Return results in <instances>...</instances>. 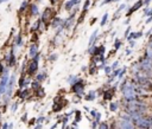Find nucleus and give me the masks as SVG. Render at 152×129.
<instances>
[{
  "label": "nucleus",
  "instance_id": "f257e3e1",
  "mask_svg": "<svg viewBox=\"0 0 152 129\" xmlns=\"http://www.w3.org/2000/svg\"><path fill=\"white\" fill-rule=\"evenodd\" d=\"M119 88H120V90H121V93H122V98H124V101L128 102V101H133V99L139 98V97H138V95H137L135 84L132 82V79L124 78V79L120 82Z\"/></svg>",
  "mask_w": 152,
  "mask_h": 129
},
{
  "label": "nucleus",
  "instance_id": "f03ea898",
  "mask_svg": "<svg viewBox=\"0 0 152 129\" xmlns=\"http://www.w3.org/2000/svg\"><path fill=\"white\" fill-rule=\"evenodd\" d=\"M138 65H139V69L144 72H146L151 78H152V60H150L147 57H145L144 54L137 60Z\"/></svg>",
  "mask_w": 152,
  "mask_h": 129
},
{
  "label": "nucleus",
  "instance_id": "7ed1b4c3",
  "mask_svg": "<svg viewBox=\"0 0 152 129\" xmlns=\"http://www.w3.org/2000/svg\"><path fill=\"white\" fill-rule=\"evenodd\" d=\"M53 18H55V11H53V8L52 7H48V8H45L43 11L40 20H42V22H44L48 26V24H51V21L53 20Z\"/></svg>",
  "mask_w": 152,
  "mask_h": 129
},
{
  "label": "nucleus",
  "instance_id": "20e7f679",
  "mask_svg": "<svg viewBox=\"0 0 152 129\" xmlns=\"http://www.w3.org/2000/svg\"><path fill=\"white\" fill-rule=\"evenodd\" d=\"M14 83H15V75H12L11 78L8 79V83H7V86H6V91L4 93V102L7 103L11 95H12V91H13V86H14Z\"/></svg>",
  "mask_w": 152,
  "mask_h": 129
},
{
  "label": "nucleus",
  "instance_id": "39448f33",
  "mask_svg": "<svg viewBox=\"0 0 152 129\" xmlns=\"http://www.w3.org/2000/svg\"><path fill=\"white\" fill-rule=\"evenodd\" d=\"M38 62H39V53L33 56L31 63L27 65V73H28V76H33L37 72V70H38Z\"/></svg>",
  "mask_w": 152,
  "mask_h": 129
},
{
  "label": "nucleus",
  "instance_id": "423d86ee",
  "mask_svg": "<svg viewBox=\"0 0 152 129\" xmlns=\"http://www.w3.org/2000/svg\"><path fill=\"white\" fill-rule=\"evenodd\" d=\"M84 86H86V82L78 78V80L71 85V89L74 93H76L77 96H82L84 93Z\"/></svg>",
  "mask_w": 152,
  "mask_h": 129
},
{
  "label": "nucleus",
  "instance_id": "0eeeda50",
  "mask_svg": "<svg viewBox=\"0 0 152 129\" xmlns=\"http://www.w3.org/2000/svg\"><path fill=\"white\" fill-rule=\"evenodd\" d=\"M142 6H144V0H137V1L131 6V7H128V8H127L126 17H127V18H129L134 12H137L138 9H140Z\"/></svg>",
  "mask_w": 152,
  "mask_h": 129
},
{
  "label": "nucleus",
  "instance_id": "6e6552de",
  "mask_svg": "<svg viewBox=\"0 0 152 129\" xmlns=\"http://www.w3.org/2000/svg\"><path fill=\"white\" fill-rule=\"evenodd\" d=\"M118 129H135V125L131 120L127 118H120L118 121Z\"/></svg>",
  "mask_w": 152,
  "mask_h": 129
},
{
  "label": "nucleus",
  "instance_id": "1a4fd4ad",
  "mask_svg": "<svg viewBox=\"0 0 152 129\" xmlns=\"http://www.w3.org/2000/svg\"><path fill=\"white\" fill-rule=\"evenodd\" d=\"M115 89H116L115 86H112V88L104 90L103 93H102L103 99H104V101H110V99L114 97V95H115Z\"/></svg>",
  "mask_w": 152,
  "mask_h": 129
},
{
  "label": "nucleus",
  "instance_id": "9d476101",
  "mask_svg": "<svg viewBox=\"0 0 152 129\" xmlns=\"http://www.w3.org/2000/svg\"><path fill=\"white\" fill-rule=\"evenodd\" d=\"M141 37H144V32L142 31H137V32H132L131 31V33L127 36V40L129 41V40H137V39H140Z\"/></svg>",
  "mask_w": 152,
  "mask_h": 129
},
{
  "label": "nucleus",
  "instance_id": "9b49d317",
  "mask_svg": "<svg viewBox=\"0 0 152 129\" xmlns=\"http://www.w3.org/2000/svg\"><path fill=\"white\" fill-rule=\"evenodd\" d=\"M8 56L10 57H6V60H7V65L11 67V66H13L14 65V63H15V56H14V47H12L11 49V52L8 53Z\"/></svg>",
  "mask_w": 152,
  "mask_h": 129
},
{
  "label": "nucleus",
  "instance_id": "f8f14e48",
  "mask_svg": "<svg viewBox=\"0 0 152 129\" xmlns=\"http://www.w3.org/2000/svg\"><path fill=\"white\" fill-rule=\"evenodd\" d=\"M37 53H39V52H38V44H37V43H32L31 46H30V49H28V56L32 58V57L36 56Z\"/></svg>",
  "mask_w": 152,
  "mask_h": 129
},
{
  "label": "nucleus",
  "instance_id": "ddd939ff",
  "mask_svg": "<svg viewBox=\"0 0 152 129\" xmlns=\"http://www.w3.org/2000/svg\"><path fill=\"white\" fill-rule=\"evenodd\" d=\"M104 52H106L104 45H100V46H96V49H95V51H94V53H93L91 56H93V57H97V56H100V54H104Z\"/></svg>",
  "mask_w": 152,
  "mask_h": 129
},
{
  "label": "nucleus",
  "instance_id": "4468645a",
  "mask_svg": "<svg viewBox=\"0 0 152 129\" xmlns=\"http://www.w3.org/2000/svg\"><path fill=\"white\" fill-rule=\"evenodd\" d=\"M126 7H127V5H126L125 2H124V4H121V5L119 6V8H118V9L114 12V15H113V21L118 19V15H120V13H121L122 11H125V9H126Z\"/></svg>",
  "mask_w": 152,
  "mask_h": 129
},
{
  "label": "nucleus",
  "instance_id": "2eb2a0df",
  "mask_svg": "<svg viewBox=\"0 0 152 129\" xmlns=\"http://www.w3.org/2000/svg\"><path fill=\"white\" fill-rule=\"evenodd\" d=\"M97 33H99V30H95V31L91 33V36H90V38H89V43H88V45H89V46L94 45V44L96 43V40L99 39V37H97Z\"/></svg>",
  "mask_w": 152,
  "mask_h": 129
},
{
  "label": "nucleus",
  "instance_id": "dca6fc26",
  "mask_svg": "<svg viewBox=\"0 0 152 129\" xmlns=\"http://www.w3.org/2000/svg\"><path fill=\"white\" fill-rule=\"evenodd\" d=\"M30 13H31V15H38V13H39V7H38V5L37 4H31L30 5Z\"/></svg>",
  "mask_w": 152,
  "mask_h": 129
},
{
  "label": "nucleus",
  "instance_id": "f3484780",
  "mask_svg": "<svg viewBox=\"0 0 152 129\" xmlns=\"http://www.w3.org/2000/svg\"><path fill=\"white\" fill-rule=\"evenodd\" d=\"M62 24H63V20H62L61 18H58V17H57V18L55 17V18H53V20L51 21V26H52L53 28H56V27H59Z\"/></svg>",
  "mask_w": 152,
  "mask_h": 129
},
{
  "label": "nucleus",
  "instance_id": "a211bd4d",
  "mask_svg": "<svg viewBox=\"0 0 152 129\" xmlns=\"http://www.w3.org/2000/svg\"><path fill=\"white\" fill-rule=\"evenodd\" d=\"M84 98H86L87 101H94V99L96 98V91H94V90L89 91V92H88V95H86V96H84Z\"/></svg>",
  "mask_w": 152,
  "mask_h": 129
},
{
  "label": "nucleus",
  "instance_id": "6ab92c4d",
  "mask_svg": "<svg viewBox=\"0 0 152 129\" xmlns=\"http://www.w3.org/2000/svg\"><path fill=\"white\" fill-rule=\"evenodd\" d=\"M119 109V102H110L109 103V110L112 112H115Z\"/></svg>",
  "mask_w": 152,
  "mask_h": 129
},
{
  "label": "nucleus",
  "instance_id": "aec40b11",
  "mask_svg": "<svg viewBox=\"0 0 152 129\" xmlns=\"http://www.w3.org/2000/svg\"><path fill=\"white\" fill-rule=\"evenodd\" d=\"M108 17H109V14L106 12L103 15H102V18H101V21H100V25L103 27L106 24H107V21H108Z\"/></svg>",
  "mask_w": 152,
  "mask_h": 129
},
{
  "label": "nucleus",
  "instance_id": "412c9836",
  "mask_svg": "<svg viewBox=\"0 0 152 129\" xmlns=\"http://www.w3.org/2000/svg\"><path fill=\"white\" fill-rule=\"evenodd\" d=\"M40 22H42V20L40 19H38V20H36L34 21V24L32 25V27H31V32H34V31H37V30H39V26H40Z\"/></svg>",
  "mask_w": 152,
  "mask_h": 129
},
{
  "label": "nucleus",
  "instance_id": "4be33fe9",
  "mask_svg": "<svg viewBox=\"0 0 152 129\" xmlns=\"http://www.w3.org/2000/svg\"><path fill=\"white\" fill-rule=\"evenodd\" d=\"M121 46H122V41H121L119 38H116V39L114 40V50H115V51H118Z\"/></svg>",
  "mask_w": 152,
  "mask_h": 129
},
{
  "label": "nucleus",
  "instance_id": "5701e85b",
  "mask_svg": "<svg viewBox=\"0 0 152 129\" xmlns=\"http://www.w3.org/2000/svg\"><path fill=\"white\" fill-rule=\"evenodd\" d=\"M46 76H48V75H46L45 72H40V73H38V75H37V77H36V80H38V82L40 83V82H43V80L46 78Z\"/></svg>",
  "mask_w": 152,
  "mask_h": 129
},
{
  "label": "nucleus",
  "instance_id": "b1692460",
  "mask_svg": "<svg viewBox=\"0 0 152 129\" xmlns=\"http://www.w3.org/2000/svg\"><path fill=\"white\" fill-rule=\"evenodd\" d=\"M75 7V5H74V2L71 1V0H68L65 4H64V8L66 9V11H70L71 8H74Z\"/></svg>",
  "mask_w": 152,
  "mask_h": 129
},
{
  "label": "nucleus",
  "instance_id": "393cba45",
  "mask_svg": "<svg viewBox=\"0 0 152 129\" xmlns=\"http://www.w3.org/2000/svg\"><path fill=\"white\" fill-rule=\"evenodd\" d=\"M144 17H152V7H145L144 8Z\"/></svg>",
  "mask_w": 152,
  "mask_h": 129
},
{
  "label": "nucleus",
  "instance_id": "a878e982",
  "mask_svg": "<svg viewBox=\"0 0 152 129\" xmlns=\"http://www.w3.org/2000/svg\"><path fill=\"white\" fill-rule=\"evenodd\" d=\"M26 8H28V2H27L26 0H24V1L21 2V6H20V8H19V12H20V13H23Z\"/></svg>",
  "mask_w": 152,
  "mask_h": 129
},
{
  "label": "nucleus",
  "instance_id": "bb28decb",
  "mask_svg": "<svg viewBox=\"0 0 152 129\" xmlns=\"http://www.w3.org/2000/svg\"><path fill=\"white\" fill-rule=\"evenodd\" d=\"M32 85H31V88H32V90L33 91H37L38 89H40L42 86H40V83L38 82V80H36V82H33V83H31Z\"/></svg>",
  "mask_w": 152,
  "mask_h": 129
},
{
  "label": "nucleus",
  "instance_id": "cd10ccee",
  "mask_svg": "<svg viewBox=\"0 0 152 129\" xmlns=\"http://www.w3.org/2000/svg\"><path fill=\"white\" fill-rule=\"evenodd\" d=\"M77 80H78V78H77L76 76H70V77L68 78V82H69V84H71V85H72L74 83H76Z\"/></svg>",
  "mask_w": 152,
  "mask_h": 129
},
{
  "label": "nucleus",
  "instance_id": "c85d7f7f",
  "mask_svg": "<svg viewBox=\"0 0 152 129\" xmlns=\"http://www.w3.org/2000/svg\"><path fill=\"white\" fill-rule=\"evenodd\" d=\"M103 70H104V73H106L107 76H109V75L112 73V71H113V70H112V67H110L109 65H106V66L103 67Z\"/></svg>",
  "mask_w": 152,
  "mask_h": 129
},
{
  "label": "nucleus",
  "instance_id": "c756f323",
  "mask_svg": "<svg viewBox=\"0 0 152 129\" xmlns=\"http://www.w3.org/2000/svg\"><path fill=\"white\" fill-rule=\"evenodd\" d=\"M89 5H90V0H86V2H84V5H83L82 12H86V13H87V11H88V8H89Z\"/></svg>",
  "mask_w": 152,
  "mask_h": 129
},
{
  "label": "nucleus",
  "instance_id": "7c9ffc66",
  "mask_svg": "<svg viewBox=\"0 0 152 129\" xmlns=\"http://www.w3.org/2000/svg\"><path fill=\"white\" fill-rule=\"evenodd\" d=\"M99 129H109V125L106 122H101L99 123Z\"/></svg>",
  "mask_w": 152,
  "mask_h": 129
},
{
  "label": "nucleus",
  "instance_id": "2f4dec72",
  "mask_svg": "<svg viewBox=\"0 0 152 129\" xmlns=\"http://www.w3.org/2000/svg\"><path fill=\"white\" fill-rule=\"evenodd\" d=\"M15 45L17 46H20L21 45V33H19L17 36V39H15Z\"/></svg>",
  "mask_w": 152,
  "mask_h": 129
},
{
  "label": "nucleus",
  "instance_id": "473e14b6",
  "mask_svg": "<svg viewBox=\"0 0 152 129\" xmlns=\"http://www.w3.org/2000/svg\"><path fill=\"white\" fill-rule=\"evenodd\" d=\"M131 30H132V27L128 25V26L126 27V30H125V33H124V37H125V38H127V36L131 33Z\"/></svg>",
  "mask_w": 152,
  "mask_h": 129
},
{
  "label": "nucleus",
  "instance_id": "72a5a7b5",
  "mask_svg": "<svg viewBox=\"0 0 152 129\" xmlns=\"http://www.w3.org/2000/svg\"><path fill=\"white\" fill-rule=\"evenodd\" d=\"M80 120H81V112L80 111H76V117H75V123L74 124H76V123H78L80 122Z\"/></svg>",
  "mask_w": 152,
  "mask_h": 129
},
{
  "label": "nucleus",
  "instance_id": "f704fd0d",
  "mask_svg": "<svg viewBox=\"0 0 152 129\" xmlns=\"http://www.w3.org/2000/svg\"><path fill=\"white\" fill-rule=\"evenodd\" d=\"M31 84V82H30V79L28 78H25L24 79V84H23V88H25V89H27V86Z\"/></svg>",
  "mask_w": 152,
  "mask_h": 129
},
{
  "label": "nucleus",
  "instance_id": "c9c22d12",
  "mask_svg": "<svg viewBox=\"0 0 152 129\" xmlns=\"http://www.w3.org/2000/svg\"><path fill=\"white\" fill-rule=\"evenodd\" d=\"M118 66H119V60H115L112 65H110V67H112V70H115V69H118Z\"/></svg>",
  "mask_w": 152,
  "mask_h": 129
},
{
  "label": "nucleus",
  "instance_id": "e433bc0d",
  "mask_svg": "<svg viewBox=\"0 0 152 129\" xmlns=\"http://www.w3.org/2000/svg\"><path fill=\"white\" fill-rule=\"evenodd\" d=\"M57 57H58V56H57L56 53H53V54H51V56L49 57V60H50V62H53V60L57 59Z\"/></svg>",
  "mask_w": 152,
  "mask_h": 129
},
{
  "label": "nucleus",
  "instance_id": "4c0bfd02",
  "mask_svg": "<svg viewBox=\"0 0 152 129\" xmlns=\"http://www.w3.org/2000/svg\"><path fill=\"white\" fill-rule=\"evenodd\" d=\"M128 44H129V47H131V49H133V47L135 46V40H129V41H128Z\"/></svg>",
  "mask_w": 152,
  "mask_h": 129
},
{
  "label": "nucleus",
  "instance_id": "58836bf2",
  "mask_svg": "<svg viewBox=\"0 0 152 129\" xmlns=\"http://www.w3.org/2000/svg\"><path fill=\"white\" fill-rule=\"evenodd\" d=\"M17 107H18V103L15 102V103H13V104H12V108H11V110H12V111L14 112V111L17 110Z\"/></svg>",
  "mask_w": 152,
  "mask_h": 129
},
{
  "label": "nucleus",
  "instance_id": "ea45409f",
  "mask_svg": "<svg viewBox=\"0 0 152 129\" xmlns=\"http://www.w3.org/2000/svg\"><path fill=\"white\" fill-rule=\"evenodd\" d=\"M4 71H5V67H4V65L0 63V77L4 75Z\"/></svg>",
  "mask_w": 152,
  "mask_h": 129
},
{
  "label": "nucleus",
  "instance_id": "a19ab883",
  "mask_svg": "<svg viewBox=\"0 0 152 129\" xmlns=\"http://www.w3.org/2000/svg\"><path fill=\"white\" fill-rule=\"evenodd\" d=\"M115 0H102L101 5H106V4H109V2H114Z\"/></svg>",
  "mask_w": 152,
  "mask_h": 129
},
{
  "label": "nucleus",
  "instance_id": "79ce46f5",
  "mask_svg": "<svg viewBox=\"0 0 152 129\" xmlns=\"http://www.w3.org/2000/svg\"><path fill=\"white\" fill-rule=\"evenodd\" d=\"M151 1H152V0H144V6H145V7H148L150 4H151Z\"/></svg>",
  "mask_w": 152,
  "mask_h": 129
},
{
  "label": "nucleus",
  "instance_id": "37998d69",
  "mask_svg": "<svg viewBox=\"0 0 152 129\" xmlns=\"http://www.w3.org/2000/svg\"><path fill=\"white\" fill-rule=\"evenodd\" d=\"M32 37H33V38H31V41H32V43H36V41L38 40V38H37V34L34 33V34H33Z\"/></svg>",
  "mask_w": 152,
  "mask_h": 129
},
{
  "label": "nucleus",
  "instance_id": "c03bdc74",
  "mask_svg": "<svg viewBox=\"0 0 152 129\" xmlns=\"http://www.w3.org/2000/svg\"><path fill=\"white\" fill-rule=\"evenodd\" d=\"M151 34H152V28H150V30H148V31L145 33V37H147V38H148Z\"/></svg>",
  "mask_w": 152,
  "mask_h": 129
},
{
  "label": "nucleus",
  "instance_id": "a18cd8bd",
  "mask_svg": "<svg viewBox=\"0 0 152 129\" xmlns=\"http://www.w3.org/2000/svg\"><path fill=\"white\" fill-rule=\"evenodd\" d=\"M151 22H152V17H148V18L145 20V24L147 25V24H151Z\"/></svg>",
  "mask_w": 152,
  "mask_h": 129
},
{
  "label": "nucleus",
  "instance_id": "49530a36",
  "mask_svg": "<svg viewBox=\"0 0 152 129\" xmlns=\"http://www.w3.org/2000/svg\"><path fill=\"white\" fill-rule=\"evenodd\" d=\"M90 114H91V116H93V117H95V116H96V114H97V111H96V110H90Z\"/></svg>",
  "mask_w": 152,
  "mask_h": 129
},
{
  "label": "nucleus",
  "instance_id": "de8ad7c7",
  "mask_svg": "<svg viewBox=\"0 0 152 129\" xmlns=\"http://www.w3.org/2000/svg\"><path fill=\"white\" fill-rule=\"evenodd\" d=\"M131 53H132V50H131V49H127V50H126V54H127V56H129Z\"/></svg>",
  "mask_w": 152,
  "mask_h": 129
},
{
  "label": "nucleus",
  "instance_id": "09e8293b",
  "mask_svg": "<svg viewBox=\"0 0 152 129\" xmlns=\"http://www.w3.org/2000/svg\"><path fill=\"white\" fill-rule=\"evenodd\" d=\"M2 129H8V124L7 123H4L2 124Z\"/></svg>",
  "mask_w": 152,
  "mask_h": 129
},
{
  "label": "nucleus",
  "instance_id": "8fccbe9b",
  "mask_svg": "<svg viewBox=\"0 0 152 129\" xmlns=\"http://www.w3.org/2000/svg\"><path fill=\"white\" fill-rule=\"evenodd\" d=\"M42 121H44V117H39V118L37 120V122H39V123H40Z\"/></svg>",
  "mask_w": 152,
  "mask_h": 129
},
{
  "label": "nucleus",
  "instance_id": "3c124183",
  "mask_svg": "<svg viewBox=\"0 0 152 129\" xmlns=\"http://www.w3.org/2000/svg\"><path fill=\"white\" fill-rule=\"evenodd\" d=\"M129 20H131V19H129V18H127V19L125 20V24H126V25H127V24H129Z\"/></svg>",
  "mask_w": 152,
  "mask_h": 129
},
{
  "label": "nucleus",
  "instance_id": "603ef678",
  "mask_svg": "<svg viewBox=\"0 0 152 129\" xmlns=\"http://www.w3.org/2000/svg\"><path fill=\"white\" fill-rule=\"evenodd\" d=\"M33 123H34V118H32V120L30 121V124H33Z\"/></svg>",
  "mask_w": 152,
  "mask_h": 129
},
{
  "label": "nucleus",
  "instance_id": "864d4df0",
  "mask_svg": "<svg viewBox=\"0 0 152 129\" xmlns=\"http://www.w3.org/2000/svg\"><path fill=\"white\" fill-rule=\"evenodd\" d=\"M21 120H23V121H25V120H26V114L23 116V118H21Z\"/></svg>",
  "mask_w": 152,
  "mask_h": 129
},
{
  "label": "nucleus",
  "instance_id": "5fc2aeb1",
  "mask_svg": "<svg viewBox=\"0 0 152 129\" xmlns=\"http://www.w3.org/2000/svg\"><path fill=\"white\" fill-rule=\"evenodd\" d=\"M8 128H10V129H12V128H13V124H12V123H11V124H10V125H8Z\"/></svg>",
  "mask_w": 152,
  "mask_h": 129
},
{
  "label": "nucleus",
  "instance_id": "6e6d98bb",
  "mask_svg": "<svg viewBox=\"0 0 152 129\" xmlns=\"http://www.w3.org/2000/svg\"><path fill=\"white\" fill-rule=\"evenodd\" d=\"M5 1H7V0H0V4H2V2H5Z\"/></svg>",
  "mask_w": 152,
  "mask_h": 129
},
{
  "label": "nucleus",
  "instance_id": "4d7b16f0",
  "mask_svg": "<svg viewBox=\"0 0 152 129\" xmlns=\"http://www.w3.org/2000/svg\"><path fill=\"white\" fill-rule=\"evenodd\" d=\"M151 124H152V117H151Z\"/></svg>",
  "mask_w": 152,
  "mask_h": 129
},
{
  "label": "nucleus",
  "instance_id": "13d9d810",
  "mask_svg": "<svg viewBox=\"0 0 152 129\" xmlns=\"http://www.w3.org/2000/svg\"><path fill=\"white\" fill-rule=\"evenodd\" d=\"M0 96H1V93H0Z\"/></svg>",
  "mask_w": 152,
  "mask_h": 129
}]
</instances>
